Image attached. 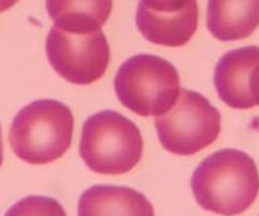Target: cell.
<instances>
[{
  "label": "cell",
  "instance_id": "1",
  "mask_svg": "<svg viewBox=\"0 0 259 216\" xmlns=\"http://www.w3.org/2000/svg\"><path fill=\"white\" fill-rule=\"evenodd\" d=\"M198 205L224 216L243 213L259 192V173L251 156L236 149H223L201 161L192 176Z\"/></svg>",
  "mask_w": 259,
  "mask_h": 216
},
{
  "label": "cell",
  "instance_id": "2",
  "mask_svg": "<svg viewBox=\"0 0 259 216\" xmlns=\"http://www.w3.org/2000/svg\"><path fill=\"white\" fill-rule=\"evenodd\" d=\"M74 116L66 104L38 99L23 107L14 117L9 141L14 154L26 163L49 164L70 148Z\"/></svg>",
  "mask_w": 259,
  "mask_h": 216
},
{
  "label": "cell",
  "instance_id": "3",
  "mask_svg": "<svg viewBox=\"0 0 259 216\" xmlns=\"http://www.w3.org/2000/svg\"><path fill=\"white\" fill-rule=\"evenodd\" d=\"M144 140L138 126L116 111H101L84 122L79 153L99 175H124L140 163Z\"/></svg>",
  "mask_w": 259,
  "mask_h": 216
},
{
  "label": "cell",
  "instance_id": "4",
  "mask_svg": "<svg viewBox=\"0 0 259 216\" xmlns=\"http://www.w3.org/2000/svg\"><path fill=\"white\" fill-rule=\"evenodd\" d=\"M114 91L127 110L143 117L161 116L181 92L178 70L165 59L140 54L124 61L114 78Z\"/></svg>",
  "mask_w": 259,
  "mask_h": 216
},
{
  "label": "cell",
  "instance_id": "5",
  "mask_svg": "<svg viewBox=\"0 0 259 216\" xmlns=\"http://www.w3.org/2000/svg\"><path fill=\"white\" fill-rule=\"evenodd\" d=\"M155 128L165 150L193 155L218 140L221 115L202 94L181 89L170 110L155 117Z\"/></svg>",
  "mask_w": 259,
  "mask_h": 216
},
{
  "label": "cell",
  "instance_id": "6",
  "mask_svg": "<svg viewBox=\"0 0 259 216\" xmlns=\"http://www.w3.org/2000/svg\"><path fill=\"white\" fill-rule=\"evenodd\" d=\"M46 54L52 69L78 85H89L101 79L111 60L102 29L68 31L54 26L46 38Z\"/></svg>",
  "mask_w": 259,
  "mask_h": 216
},
{
  "label": "cell",
  "instance_id": "7",
  "mask_svg": "<svg viewBox=\"0 0 259 216\" xmlns=\"http://www.w3.org/2000/svg\"><path fill=\"white\" fill-rule=\"evenodd\" d=\"M259 63V47L246 46L231 50L219 60L213 83L219 97L235 110H249L254 103L250 83L254 68Z\"/></svg>",
  "mask_w": 259,
  "mask_h": 216
},
{
  "label": "cell",
  "instance_id": "8",
  "mask_svg": "<svg viewBox=\"0 0 259 216\" xmlns=\"http://www.w3.org/2000/svg\"><path fill=\"white\" fill-rule=\"evenodd\" d=\"M79 216H155L150 201L134 188L97 185L79 198Z\"/></svg>",
  "mask_w": 259,
  "mask_h": 216
},
{
  "label": "cell",
  "instance_id": "9",
  "mask_svg": "<svg viewBox=\"0 0 259 216\" xmlns=\"http://www.w3.org/2000/svg\"><path fill=\"white\" fill-rule=\"evenodd\" d=\"M136 26L145 39L166 47L188 44L198 27V6L189 7L178 13H153L138 8Z\"/></svg>",
  "mask_w": 259,
  "mask_h": 216
},
{
  "label": "cell",
  "instance_id": "10",
  "mask_svg": "<svg viewBox=\"0 0 259 216\" xmlns=\"http://www.w3.org/2000/svg\"><path fill=\"white\" fill-rule=\"evenodd\" d=\"M259 26V0H208L207 28L220 41H238Z\"/></svg>",
  "mask_w": 259,
  "mask_h": 216
},
{
  "label": "cell",
  "instance_id": "11",
  "mask_svg": "<svg viewBox=\"0 0 259 216\" xmlns=\"http://www.w3.org/2000/svg\"><path fill=\"white\" fill-rule=\"evenodd\" d=\"M113 0H46L54 26L68 31H94L108 21Z\"/></svg>",
  "mask_w": 259,
  "mask_h": 216
},
{
  "label": "cell",
  "instance_id": "12",
  "mask_svg": "<svg viewBox=\"0 0 259 216\" xmlns=\"http://www.w3.org/2000/svg\"><path fill=\"white\" fill-rule=\"evenodd\" d=\"M6 216H66V212L55 198L28 196L14 203Z\"/></svg>",
  "mask_w": 259,
  "mask_h": 216
},
{
  "label": "cell",
  "instance_id": "13",
  "mask_svg": "<svg viewBox=\"0 0 259 216\" xmlns=\"http://www.w3.org/2000/svg\"><path fill=\"white\" fill-rule=\"evenodd\" d=\"M19 0H0V13L2 12H6L8 9H11L12 7L16 6Z\"/></svg>",
  "mask_w": 259,
  "mask_h": 216
},
{
  "label": "cell",
  "instance_id": "14",
  "mask_svg": "<svg viewBox=\"0 0 259 216\" xmlns=\"http://www.w3.org/2000/svg\"><path fill=\"white\" fill-rule=\"evenodd\" d=\"M3 159H4V154H3V139H2V127H0V165L3 164Z\"/></svg>",
  "mask_w": 259,
  "mask_h": 216
}]
</instances>
